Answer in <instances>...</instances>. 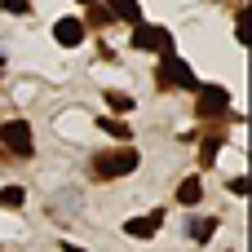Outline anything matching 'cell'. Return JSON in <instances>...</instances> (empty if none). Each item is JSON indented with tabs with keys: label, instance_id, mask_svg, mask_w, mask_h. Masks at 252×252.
<instances>
[{
	"label": "cell",
	"instance_id": "obj_1",
	"mask_svg": "<svg viewBox=\"0 0 252 252\" xmlns=\"http://www.w3.org/2000/svg\"><path fill=\"white\" fill-rule=\"evenodd\" d=\"M159 84H164V89H199L195 71H190L173 49H168V53H164V62H159Z\"/></svg>",
	"mask_w": 252,
	"mask_h": 252
},
{
	"label": "cell",
	"instance_id": "obj_2",
	"mask_svg": "<svg viewBox=\"0 0 252 252\" xmlns=\"http://www.w3.org/2000/svg\"><path fill=\"white\" fill-rule=\"evenodd\" d=\"M0 142H4V151H13L18 159H27L35 146H31V124L27 120H9V124H0Z\"/></svg>",
	"mask_w": 252,
	"mask_h": 252
},
{
	"label": "cell",
	"instance_id": "obj_3",
	"mask_svg": "<svg viewBox=\"0 0 252 252\" xmlns=\"http://www.w3.org/2000/svg\"><path fill=\"white\" fill-rule=\"evenodd\" d=\"M137 168V151H111V155H97L93 159V173L97 177H124Z\"/></svg>",
	"mask_w": 252,
	"mask_h": 252
},
{
	"label": "cell",
	"instance_id": "obj_4",
	"mask_svg": "<svg viewBox=\"0 0 252 252\" xmlns=\"http://www.w3.org/2000/svg\"><path fill=\"white\" fill-rule=\"evenodd\" d=\"M133 49H155V53H168L173 49V35L164 27H146V22H133Z\"/></svg>",
	"mask_w": 252,
	"mask_h": 252
},
{
	"label": "cell",
	"instance_id": "obj_5",
	"mask_svg": "<svg viewBox=\"0 0 252 252\" xmlns=\"http://www.w3.org/2000/svg\"><path fill=\"white\" fill-rule=\"evenodd\" d=\"M226 106H230V93L221 84H199V115L204 120L208 115H226Z\"/></svg>",
	"mask_w": 252,
	"mask_h": 252
},
{
	"label": "cell",
	"instance_id": "obj_6",
	"mask_svg": "<svg viewBox=\"0 0 252 252\" xmlns=\"http://www.w3.org/2000/svg\"><path fill=\"white\" fill-rule=\"evenodd\" d=\"M53 40H58L62 49H75V44L84 40V22H80V18H58V22H53Z\"/></svg>",
	"mask_w": 252,
	"mask_h": 252
},
{
	"label": "cell",
	"instance_id": "obj_7",
	"mask_svg": "<svg viewBox=\"0 0 252 252\" xmlns=\"http://www.w3.org/2000/svg\"><path fill=\"white\" fill-rule=\"evenodd\" d=\"M159 226H164V213H159V208H155V213H146V217H133V221H128V226H124V230H128V235H133V239H151V235H155V230H159Z\"/></svg>",
	"mask_w": 252,
	"mask_h": 252
},
{
	"label": "cell",
	"instance_id": "obj_8",
	"mask_svg": "<svg viewBox=\"0 0 252 252\" xmlns=\"http://www.w3.org/2000/svg\"><path fill=\"white\" fill-rule=\"evenodd\" d=\"M111 4V18H124V22H142V4L137 0H106Z\"/></svg>",
	"mask_w": 252,
	"mask_h": 252
},
{
	"label": "cell",
	"instance_id": "obj_9",
	"mask_svg": "<svg viewBox=\"0 0 252 252\" xmlns=\"http://www.w3.org/2000/svg\"><path fill=\"white\" fill-rule=\"evenodd\" d=\"M199 199H204V186H199V177H186V182L177 186V204H186V208H190V204H199Z\"/></svg>",
	"mask_w": 252,
	"mask_h": 252
},
{
	"label": "cell",
	"instance_id": "obj_10",
	"mask_svg": "<svg viewBox=\"0 0 252 252\" xmlns=\"http://www.w3.org/2000/svg\"><path fill=\"white\" fill-rule=\"evenodd\" d=\"M190 235H195V244H208V239L217 235V221H213V217H204V221H195V230H190Z\"/></svg>",
	"mask_w": 252,
	"mask_h": 252
},
{
	"label": "cell",
	"instance_id": "obj_11",
	"mask_svg": "<svg viewBox=\"0 0 252 252\" xmlns=\"http://www.w3.org/2000/svg\"><path fill=\"white\" fill-rule=\"evenodd\" d=\"M97 124H102V128H106L111 137H120V142H128V124H120V120H97Z\"/></svg>",
	"mask_w": 252,
	"mask_h": 252
},
{
	"label": "cell",
	"instance_id": "obj_12",
	"mask_svg": "<svg viewBox=\"0 0 252 252\" xmlns=\"http://www.w3.org/2000/svg\"><path fill=\"white\" fill-rule=\"evenodd\" d=\"M0 204H4V208H18V204H22V186H4V190H0Z\"/></svg>",
	"mask_w": 252,
	"mask_h": 252
},
{
	"label": "cell",
	"instance_id": "obj_13",
	"mask_svg": "<svg viewBox=\"0 0 252 252\" xmlns=\"http://www.w3.org/2000/svg\"><path fill=\"white\" fill-rule=\"evenodd\" d=\"M217 151H221V142H217V137H208V142H204V151H199V159H204V164H213V159H217Z\"/></svg>",
	"mask_w": 252,
	"mask_h": 252
},
{
	"label": "cell",
	"instance_id": "obj_14",
	"mask_svg": "<svg viewBox=\"0 0 252 252\" xmlns=\"http://www.w3.org/2000/svg\"><path fill=\"white\" fill-rule=\"evenodd\" d=\"M106 102H111L115 111H128V106H133V97H128V93H106Z\"/></svg>",
	"mask_w": 252,
	"mask_h": 252
},
{
	"label": "cell",
	"instance_id": "obj_15",
	"mask_svg": "<svg viewBox=\"0 0 252 252\" xmlns=\"http://www.w3.org/2000/svg\"><path fill=\"white\" fill-rule=\"evenodd\" d=\"M4 13H18L22 18V13H31V4L27 0H4Z\"/></svg>",
	"mask_w": 252,
	"mask_h": 252
},
{
	"label": "cell",
	"instance_id": "obj_16",
	"mask_svg": "<svg viewBox=\"0 0 252 252\" xmlns=\"http://www.w3.org/2000/svg\"><path fill=\"white\" fill-rule=\"evenodd\" d=\"M62 252H84V248H75V244H62Z\"/></svg>",
	"mask_w": 252,
	"mask_h": 252
},
{
	"label": "cell",
	"instance_id": "obj_17",
	"mask_svg": "<svg viewBox=\"0 0 252 252\" xmlns=\"http://www.w3.org/2000/svg\"><path fill=\"white\" fill-rule=\"evenodd\" d=\"M80 4H93V0H80Z\"/></svg>",
	"mask_w": 252,
	"mask_h": 252
}]
</instances>
